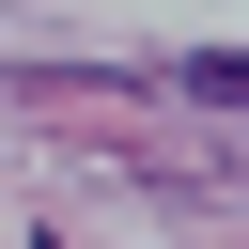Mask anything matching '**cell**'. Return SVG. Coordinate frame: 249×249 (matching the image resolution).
<instances>
[{"mask_svg": "<svg viewBox=\"0 0 249 249\" xmlns=\"http://www.w3.org/2000/svg\"><path fill=\"white\" fill-rule=\"evenodd\" d=\"M171 93H202V109H249V47H202V62H171Z\"/></svg>", "mask_w": 249, "mask_h": 249, "instance_id": "cell-1", "label": "cell"}, {"mask_svg": "<svg viewBox=\"0 0 249 249\" xmlns=\"http://www.w3.org/2000/svg\"><path fill=\"white\" fill-rule=\"evenodd\" d=\"M31 249H47V233H31Z\"/></svg>", "mask_w": 249, "mask_h": 249, "instance_id": "cell-2", "label": "cell"}]
</instances>
